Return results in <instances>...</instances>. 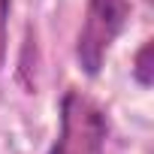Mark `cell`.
<instances>
[{"label":"cell","mask_w":154,"mask_h":154,"mask_svg":"<svg viewBox=\"0 0 154 154\" xmlns=\"http://www.w3.org/2000/svg\"><path fill=\"white\" fill-rule=\"evenodd\" d=\"M130 75L139 88H151L154 85V39H145L136 54H133V66H130Z\"/></svg>","instance_id":"obj_3"},{"label":"cell","mask_w":154,"mask_h":154,"mask_svg":"<svg viewBox=\"0 0 154 154\" xmlns=\"http://www.w3.org/2000/svg\"><path fill=\"white\" fill-rule=\"evenodd\" d=\"M130 15H133L130 0H88L85 3V15H82L79 33H75L72 54L88 79H97L103 72L106 57L118 42V36L124 33Z\"/></svg>","instance_id":"obj_1"},{"label":"cell","mask_w":154,"mask_h":154,"mask_svg":"<svg viewBox=\"0 0 154 154\" xmlns=\"http://www.w3.org/2000/svg\"><path fill=\"white\" fill-rule=\"evenodd\" d=\"M60 127L48 154H106L109 115L79 88H66L60 97Z\"/></svg>","instance_id":"obj_2"},{"label":"cell","mask_w":154,"mask_h":154,"mask_svg":"<svg viewBox=\"0 0 154 154\" xmlns=\"http://www.w3.org/2000/svg\"><path fill=\"white\" fill-rule=\"evenodd\" d=\"M148 3H151V0H148Z\"/></svg>","instance_id":"obj_5"},{"label":"cell","mask_w":154,"mask_h":154,"mask_svg":"<svg viewBox=\"0 0 154 154\" xmlns=\"http://www.w3.org/2000/svg\"><path fill=\"white\" fill-rule=\"evenodd\" d=\"M9 9H12V0H0V66L6 63V42H9Z\"/></svg>","instance_id":"obj_4"}]
</instances>
